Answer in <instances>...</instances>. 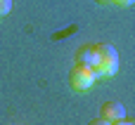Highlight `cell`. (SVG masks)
<instances>
[{
	"mask_svg": "<svg viewBox=\"0 0 135 125\" xmlns=\"http://www.w3.org/2000/svg\"><path fill=\"white\" fill-rule=\"evenodd\" d=\"M95 2H100V5H109L112 0H95Z\"/></svg>",
	"mask_w": 135,
	"mask_h": 125,
	"instance_id": "9c48e42d",
	"label": "cell"
},
{
	"mask_svg": "<svg viewBox=\"0 0 135 125\" xmlns=\"http://www.w3.org/2000/svg\"><path fill=\"white\" fill-rule=\"evenodd\" d=\"M112 2H116L119 7H131V5H133L135 0H112Z\"/></svg>",
	"mask_w": 135,
	"mask_h": 125,
	"instance_id": "52a82bcc",
	"label": "cell"
},
{
	"mask_svg": "<svg viewBox=\"0 0 135 125\" xmlns=\"http://www.w3.org/2000/svg\"><path fill=\"white\" fill-rule=\"evenodd\" d=\"M88 125H112V123H109V121H104V118L100 116V118H93V121H90Z\"/></svg>",
	"mask_w": 135,
	"mask_h": 125,
	"instance_id": "8992f818",
	"label": "cell"
},
{
	"mask_svg": "<svg viewBox=\"0 0 135 125\" xmlns=\"http://www.w3.org/2000/svg\"><path fill=\"white\" fill-rule=\"evenodd\" d=\"M9 9H12V0H0V17L9 14Z\"/></svg>",
	"mask_w": 135,
	"mask_h": 125,
	"instance_id": "5b68a950",
	"label": "cell"
},
{
	"mask_svg": "<svg viewBox=\"0 0 135 125\" xmlns=\"http://www.w3.org/2000/svg\"><path fill=\"white\" fill-rule=\"evenodd\" d=\"M76 64L95 66V45H81L76 50Z\"/></svg>",
	"mask_w": 135,
	"mask_h": 125,
	"instance_id": "277c9868",
	"label": "cell"
},
{
	"mask_svg": "<svg viewBox=\"0 0 135 125\" xmlns=\"http://www.w3.org/2000/svg\"><path fill=\"white\" fill-rule=\"evenodd\" d=\"M97 78H100V76H97V71H95L93 66L76 64V66L71 69V73H69V85H71L76 92H85V90H90V87L95 85Z\"/></svg>",
	"mask_w": 135,
	"mask_h": 125,
	"instance_id": "7a4b0ae2",
	"label": "cell"
},
{
	"mask_svg": "<svg viewBox=\"0 0 135 125\" xmlns=\"http://www.w3.org/2000/svg\"><path fill=\"white\" fill-rule=\"evenodd\" d=\"M112 125H135V121H126V118H121V121H116V123Z\"/></svg>",
	"mask_w": 135,
	"mask_h": 125,
	"instance_id": "ba28073f",
	"label": "cell"
},
{
	"mask_svg": "<svg viewBox=\"0 0 135 125\" xmlns=\"http://www.w3.org/2000/svg\"><path fill=\"white\" fill-rule=\"evenodd\" d=\"M93 69L97 71L100 78L116 76V71H119V52H116V47H112L107 43L95 45V66Z\"/></svg>",
	"mask_w": 135,
	"mask_h": 125,
	"instance_id": "6da1fadb",
	"label": "cell"
},
{
	"mask_svg": "<svg viewBox=\"0 0 135 125\" xmlns=\"http://www.w3.org/2000/svg\"><path fill=\"white\" fill-rule=\"evenodd\" d=\"M100 116L104 121H109V123H116V121L126 118V109H123L121 102H104L102 109H100Z\"/></svg>",
	"mask_w": 135,
	"mask_h": 125,
	"instance_id": "3957f363",
	"label": "cell"
}]
</instances>
